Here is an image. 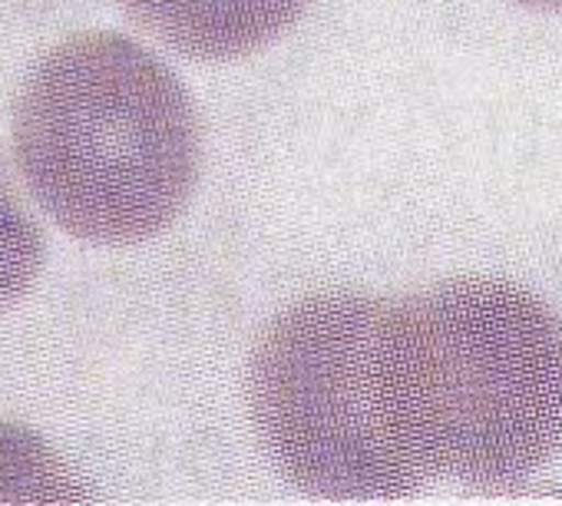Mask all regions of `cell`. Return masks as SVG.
<instances>
[{
  "label": "cell",
  "mask_w": 562,
  "mask_h": 506,
  "mask_svg": "<svg viewBox=\"0 0 562 506\" xmlns=\"http://www.w3.org/2000/svg\"><path fill=\"white\" fill-rule=\"evenodd\" d=\"M384 387L420 483L526 476L562 450V315L480 276L387 302Z\"/></svg>",
  "instance_id": "cell-1"
},
{
  "label": "cell",
  "mask_w": 562,
  "mask_h": 506,
  "mask_svg": "<svg viewBox=\"0 0 562 506\" xmlns=\"http://www.w3.org/2000/svg\"><path fill=\"white\" fill-rule=\"evenodd\" d=\"M11 143L34 199L93 245L169 228L202 169L192 97L159 57L110 31L67 37L34 67Z\"/></svg>",
  "instance_id": "cell-2"
},
{
  "label": "cell",
  "mask_w": 562,
  "mask_h": 506,
  "mask_svg": "<svg viewBox=\"0 0 562 506\" xmlns=\"http://www.w3.org/2000/svg\"><path fill=\"white\" fill-rule=\"evenodd\" d=\"M387 299L328 292L299 302L251 361V414L299 486L328 499H394L420 486L387 411Z\"/></svg>",
  "instance_id": "cell-3"
},
{
  "label": "cell",
  "mask_w": 562,
  "mask_h": 506,
  "mask_svg": "<svg viewBox=\"0 0 562 506\" xmlns=\"http://www.w3.org/2000/svg\"><path fill=\"white\" fill-rule=\"evenodd\" d=\"M149 34L195 60L248 57L285 34L312 0H120Z\"/></svg>",
  "instance_id": "cell-4"
},
{
  "label": "cell",
  "mask_w": 562,
  "mask_h": 506,
  "mask_svg": "<svg viewBox=\"0 0 562 506\" xmlns=\"http://www.w3.org/2000/svg\"><path fill=\"white\" fill-rule=\"evenodd\" d=\"M44 259V232L0 162V308L14 305L34 289Z\"/></svg>",
  "instance_id": "cell-5"
},
{
  "label": "cell",
  "mask_w": 562,
  "mask_h": 506,
  "mask_svg": "<svg viewBox=\"0 0 562 506\" xmlns=\"http://www.w3.org/2000/svg\"><path fill=\"white\" fill-rule=\"evenodd\" d=\"M513 4L536 8V11H562V0H513Z\"/></svg>",
  "instance_id": "cell-6"
}]
</instances>
